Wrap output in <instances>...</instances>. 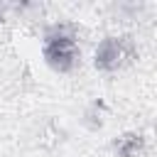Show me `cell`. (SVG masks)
I'll use <instances>...</instances> for the list:
<instances>
[{
  "mask_svg": "<svg viewBox=\"0 0 157 157\" xmlns=\"http://www.w3.org/2000/svg\"><path fill=\"white\" fill-rule=\"evenodd\" d=\"M135 56H137V47L130 34H110L98 42L93 52V66L101 74H115L128 64H132Z\"/></svg>",
  "mask_w": 157,
  "mask_h": 157,
  "instance_id": "obj_2",
  "label": "cell"
},
{
  "mask_svg": "<svg viewBox=\"0 0 157 157\" xmlns=\"http://www.w3.org/2000/svg\"><path fill=\"white\" fill-rule=\"evenodd\" d=\"M105 118H108V105H105L101 98L91 101L88 108L83 110V125H86L88 130H93V132L105 125Z\"/></svg>",
  "mask_w": 157,
  "mask_h": 157,
  "instance_id": "obj_4",
  "label": "cell"
},
{
  "mask_svg": "<svg viewBox=\"0 0 157 157\" xmlns=\"http://www.w3.org/2000/svg\"><path fill=\"white\" fill-rule=\"evenodd\" d=\"M42 56H44L47 66L54 69L56 74L74 71L81 59V49H78L74 27L66 22H56V25L47 27L44 42H42Z\"/></svg>",
  "mask_w": 157,
  "mask_h": 157,
  "instance_id": "obj_1",
  "label": "cell"
},
{
  "mask_svg": "<svg viewBox=\"0 0 157 157\" xmlns=\"http://www.w3.org/2000/svg\"><path fill=\"white\" fill-rule=\"evenodd\" d=\"M113 157H147V140L140 132H123L113 140Z\"/></svg>",
  "mask_w": 157,
  "mask_h": 157,
  "instance_id": "obj_3",
  "label": "cell"
}]
</instances>
